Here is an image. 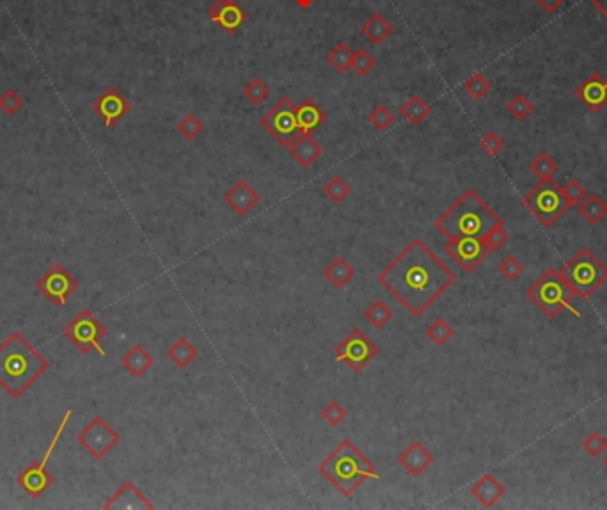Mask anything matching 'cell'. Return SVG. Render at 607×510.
<instances>
[{
	"label": "cell",
	"instance_id": "cell-38",
	"mask_svg": "<svg viewBox=\"0 0 607 510\" xmlns=\"http://www.w3.org/2000/svg\"><path fill=\"white\" fill-rule=\"evenodd\" d=\"M368 121L373 128H377V130L384 132L394 125L396 116L392 114L391 108L385 107V105H377V107L371 111V114L368 116Z\"/></svg>",
	"mask_w": 607,
	"mask_h": 510
},
{
	"label": "cell",
	"instance_id": "cell-12",
	"mask_svg": "<svg viewBox=\"0 0 607 510\" xmlns=\"http://www.w3.org/2000/svg\"><path fill=\"white\" fill-rule=\"evenodd\" d=\"M77 441L94 459L101 460L105 455H108V452H110L112 448L117 446V443L121 441V436L117 430L108 425L103 416L98 414V416L92 418L87 427H84V429L78 432Z\"/></svg>",
	"mask_w": 607,
	"mask_h": 510
},
{
	"label": "cell",
	"instance_id": "cell-6",
	"mask_svg": "<svg viewBox=\"0 0 607 510\" xmlns=\"http://www.w3.org/2000/svg\"><path fill=\"white\" fill-rule=\"evenodd\" d=\"M559 272H562L563 279L569 283L573 295L579 297L580 301H586L590 295L595 294L607 279V269L586 248L579 249Z\"/></svg>",
	"mask_w": 607,
	"mask_h": 510
},
{
	"label": "cell",
	"instance_id": "cell-34",
	"mask_svg": "<svg viewBox=\"0 0 607 510\" xmlns=\"http://www.w3.org/2000/svg\"><path fill=\"white\" fill-rule=\"evenodd\" d=\"M322 192L323 196H325L327 199H331L332 203H343L346 197L350 196L352 189H350V183L346 182L345 178H341V176H332V178L323 185Z\"/></svg>",
	"mask_w": 607,
	"mask_h": 510
},
{
	"label": "cell",
	"instance_id": "cell-35",
	"mask_svg": "<svg viewBox=\"0 0 607 510\" xmlns=\"http://www.w3.org/2000/svg\"><path fill=\"white\" fill-rule=\"evenodd\" d=\"M529 171L538 180H549V178H552L554 173L557 171V164H556V160L550 157V155L540 153V155H536L533 160H531Z\"/></svg>",
	"mask_w": 607,
	"mask_h": 510
},
{
	"label": "cell",
	"instance_id": "cell-45",
	"mask_svg": "<svg viewBox=\"0 0 607 510\" xmlns=\"http://www.w3.org/2000/svg\"><path fill=\"white\" fill-rule=\"evenodd\" d=\"M322 418L331 427H338L345 421L346 409L338 402V400H331V402L327 404V406L322 409Z\"/></svg>",
	"mask_w": 607,
	"mask_h": 510
},
{
	"label": "cell",
	"instance_id": "cell-10",
	"mask_svg": "<svg viewBox=\"0 0 607 510\" xmlns=\"http://www.w3.org/2000/svg\"><path fill=\"white\" fill-rule=\"evenodd\" d=\"M64 337L68 338L82 354L97 350L100 356H105L101 340L107 337V327L101 324L89 309H82L80 313L64 327Z\"/></svg>",
	"mask_w": 607,
	"mask_h": 510
},
{
	"label": "cell",
	"instance_id": "cell-15",
	"mask_svg": "<svg viewBox=\"0 0 607 510\" xmlns=\"http://www.w3.org/2000/svg\"><path fill=\"white\" fill-rule=\"evenodd\" d=\"M92 111L103 120L105 127L112 128L130 113L131 104L120 91L115 90V87H107V90L94 100Z\"/></svg>",
	"mask_w": 607,
	"mask_h": 510
},
{
	"label": "cell",
	"instance_id": "cell-3",
	"mask_svg": "<svg viewBox=\"0 0 607 510\" xmlns=\"http://www.w3.org/2000/svg\"><path fill=\"white\" fill-rule=\"evenodd\" d=\"M503 222L504 220L481 199L476 190L467 189L446 212L437 217L435 228L448 236V240L460 236L483 239L494 226Z\"/></svg>",
	"mask_w": 607,
	"mask_h": 510
},
{
	"label": "cell",
	"instance_id": "cell-27",
	"mask_svg": "<svg viewBox=\"0 0 607 510\" xmlns=\"http://www.w3.org/2000/svg\"><path fill=\"white\" fill-rule=\"evenodd\" d=\"M197 354H199L197 348L194 347L187 338H178V340L167 348V357H169L178 368H181V370L189 368L190 364L197 360Z\"/></svg>",
	"mask_w": 607,
	"mask_h": 510
},
{
	"label": "cell",
	"instance_id": "cell-5",
	"mask_svg": "<svg viewBox=\"0 0 607 510\" xmlns=\"http://www.w3.org/2000/svg\"><path fill=\"white\" fill-rule=\"evenodd\" d=\"M526 295L549 318L557 317L565 309L573 317H580V313L572 304L576 295L570 290L569 283L563 279L562 272L556 271V269H549L547 272H543L542 278L527 288Z\"/></svg>",
	"mask_w": 607,
	"mask_h": 510
},
{
	"label": "cell",
	"instance_id": "cell-30",
	"mask_svg": "<svg viewBox=\"0 0 607 510\" xmlns=\"http://www.w3.org/2000/svg\"><path fill=\"white\" fill-rule=\"evenodd\" d=\"M352 61H354V52L346 43H338L329 54H327V62L334 68L338 73H346L352 68Z\"/></svg>",
	"mask_w": 607,
	"mask_h": 510
},
{
	"label": "cell",
	"instance_id": "cell-18",
	"mask_svg": "<svg viewBox=\"0 0 607 510\" xmlns=\"http://www.w3.org/2000/svg\"><path fill=\"white\" fill-rule=\"evenodd\" d=\"M258 190L254 189L247 180H236L229 190L224 194V201L236 215H247L254 206L259 203Z\"/></svg>",
	"mask_w": 607,
	"mask_h": 510
},
{
	"label": "cell",
	"instance_id": "cell-32",
	"mask_svg": "<svg viewBox=\"0 0 607 510\" xmlns=\"http://www.w3.org/2000/svg\"><path fill=\"white\" fill-rule=\"evenodd\" d=\"M392 315H394L392 309L380 299L369 304L364 311V318L375 329H382L385 324H389V320H392Z\"/></svg>",
	"mask_w": 607,
	"mask_h": 510
},
{
	"label": "cell",
	"instance_id": "cell-43",
	"mask_svg": "<svg viewBox=\"0 0 607 510\" xmlns=\"http://www.w3.org/2000/svg\"><path fill=\"white\" fill-rule=\"evenodd\" d=\"M524 265L517 256H506L503 262L499 263V274L503 276L506 281H517L522 276Z\"/></svg>",
	"mask_w": 607,
	"mask_h": 510
},
{
	"label": "cell",
	"instance_id": "cell-46",
	"mask_svg": "<svg viewBox=\"0 0 607 510\" xmlns=\"http://www.w3.org/2000/svg\"><path fill=\"white\" fill-rule=\"evenodd\" d=\"M504 146H506V143H504L503 137L497 136L496 132H487L480 141V148L488 157H497Z\"/></svg>",
	"mask_w": 607,
	"mask_h": 510
},
{
	"label": "cell",
	"instance_id": "cell-42",
	"mask_svg": "<svg viewBox=\"0 0 607 510\" xmlns=\"http://www.w3.org/2000/svg\"><path fill=\"white\" fill-rule=\"evenodd\" d=\"M508 239H510V233H508V229L504 228V222H503V225L494 226V228L483 236V243L485 248L488 249V253H492L503 248L504 243L508 242Z\"/></svg>",
	"mask_w": 607,
	"mask_h": 510
},
{
	"label": "cell",
	"instance_id": "cell-36",
	"mask_svg": "<svg viewBox=\"0 0 607 510\" xmlns=\"http://www.w3.org/2000/svg\"><path fill=\"white\" fill-rule=\"evenodd\" d=\"M506 111L510 113V116L517 121H524L534 113V104L526 97V94L519 93L511 98L506 105Z\"/></svg>",
	"mask_w": 607,
	"mask_h": 510
},
{
	"label": "cell",
	"instance_id": "cell-39",
	"mask_svg": "<svg viewBox=\"0 0 607 510\" xmlns=\"http://www.w3.org/2000/svg\"><path fill=\"white\" fill-rule=\"evenodd\" d=\"M203 121H201L196 114H187V116L178 123V132H180L187 141H196L197 137L203 134Z\"/></svg>",
	"mask_w": 607,
	"mask_h": 510
},
{
	"label": "cell",
	"instance_id": "cell-23",
	"mask_svg": "<svg viewBox=\"0 0 607 510\" xmlns=\"http://www.w3.org/2000/svg\"><path fill=\"white\" fill-rule=\"evenodd\" d=\"M121 364H123V368L128 374L138 379V377H144V375L153 368L155 357L151 356L143 345L135 343L134 347L121 357Z\"/></svg>",
	"mask_w": 607,
	"mask_h": 510
},
{
	"label": "cell",
	"instance_id": "cell-22",
	"mask_svg": "<svg viewBox=\"0 0 607 510\" xmlns=\"http://www.w3.org/2000/svg\"><path fill=\"white\" fill-rule=\"evenodd\" d=\"M288 150L293 159H295L300 166L306 167V169L311 167L323 155L322 144H318L313 139V134H300Z\"/></svg>",
	"mask_w": 607,
	"mask_h": 510
},
{
	"label": "cell",
	"instance_id": "cell-51",
	"mask_svg": "<svg viewBox=\"0 0 607 510\" xmlns=\"http://www.w3.org/2000/svg\"><path fill=\"white\" fill-rule=\"evenodd\" d=\"M604 466H606V468H607V455H606V459H604Z\"/></svg>",
	"mask_w": 607,
	"mask_h": 510
},
{
	"label": "cell",
	"instance_id": "cell-24",
	"mask_svg": "<svg viewBox=\"0 0 607 510\" xmlns=\"http://www.w3.org/2000/svg\"><path fill=\"white\" fill-rule=\"evenodd\" d=\"M297 121H299L300 134H313L325 123L327 113L323 108H320L315 101L306 98L302 104L297 105Z\"/></svg>",
	"mask_w": 607,
	"mask_h": 510
},
{
	"label": "cell",
	"instance_id": "cell-2",
	"mask_svg": "<svg viewBox=\"0 0 607 510\" xmlns=\"http://www.w3.org/2000/svg\"><path fill=\"white\" fill-rule=\"evenodd\" d=\"M48 367L50 363L20 332H11L0 345V386L13 398L22 397Z\"/></svg>",
	"mask_w": 607,
	"mask_h": 510
},
{
	"label": "cell",
	"instance_id": "cell-29",
	"mask_svg": "<svg viewBox=\"0 0 607 510\" xmlns=\"http://www.w3.org/2000/svg\"><path fill=\"white\" fill-rule=\"evenodd\" d=\"M577 206H579L580 217L588 220L590 225H599L607 217V203L599 194H588L585 201Z\"/></svg>",
	"mask_w": 607,
	"mask_h": 510
},
{
	"label": "cell",
	"instance_id": "cell-20",
	"mask_svg": "<svg viewBox=\"0 0 607 510\" xmlns=\"http://www.w3.org/2000/svg\"><path fill=\"white\" fill-rule=\"evenodd\" d=\"M435 457L431 455V452H428L424 448V445L421 441H412L410 445L404 450V452L398 455V462L404 466V469H407L412 476H421L431 464H434Z\"/></svg>",
	"mask_w": 607,
	"mask_h": 510
},
{
	"label": "cell",
	"instance_id": "cell-8",
	"mask_svg": "<svg viewBox=\"0 0 607 510\" xmlns=\"http://www.w3.org/2000/svg\"><path fill=\"white\" fill-rule=\"evenodd\" d=\"M378 345L364 331L354 327L336 345L334 356L338 363L346 364L352 371H362L378 356Z\"/></svg>",
	"mask_w": 607,
	"mask_h": 510
},
{
	"label": "cell",
	"instance_id": "cell-41",
	"mask_svg": "<svg viewBox=\"0 0 607 510\" xmlns=\"http://www.w3.org/2000/svg\"><path fill=\"white\" fill-rule=\"evenodd\" d=\"M562 189H563V194H565V197H566V201H569L570 208H572V206L580 205V203L586 199V196H588V190H586V187L583 185V183H580V180H577V178L569 180V182H566V185H562Z\"/></svg>",
	"mask_w": 607,
	"mask_h": 510
},
{
	"label": "cell",
	"instance_id": "cell-9",
	"mask_svg": "<svg viewBox=\"0 0 607 510\" xmlns=\"http://www.w3.org/2000/svg\"><path fill=\"white\" fill-rule=\"evenodd\" d=\"M71 414H73V411L71 409L66 411L64 418L61 420V423H59L54 437H52L50 445H48V448H46L45 457H43L41 460H34V462L29 464L27 468L23 469V472L18 475V479H16L18 480L20 487H22L23 491H27L29 495L32 496V498H38V496H41L43 493H45L46 489H48V487L54 483V476L46 472V462L50 460L52 453H54L55 446H57L59 439H61L62 432H64V427L68 425V421L71 420Z\"/></svg>",
	"mask_w": 607,
	"mask_h": 510
},
{
	"label": "cell",
	"instance_id": "cell-44",
	"mask_svg": "<svg viewBox=\"0 0 607 510\" xmlns=\"http://www.w3.org/2000/svg\"><path fill=\"white\" fill-rule=\"evenodd\" d=\"M583 448H585V452L590 453L592 457L602 455V453H606L607 450V437L602 436L599 430L590 432L588 436H586V439L583 441Z\"/></svg>",
	"mask_w": 607,
	"mask_h": 510
},
{
	"label": "cell",
	"instance_id": "cell-19",
	"mask_svg": "<svg viewBox=\"0 0 607 510\" xmlns=\"http://www.w3.org/2000/svg\"><path fill=\"white\" fill-rule=\"evenodd\" d=\"M576 94L592 113H600L607 105V80L600 73H592L577 87Z\"/></svg>",
	"mask_w": 607,
	"mask_h": 510
},
{
	"label": "cell",
	"instance_id": "cell-26",
	"mask_svg": "<svg viewBox=\"0 0 607 510\" xmlns=\"http://www.w3.org/2000/svg\"><path fill=\"white\" fill-rule=\"evenodd\" d=\"M361 31L369 41L375 43V45H382V43L394 32V27H392V24L384 15L375 13V15L369 16L364 24H362Z\"/></svg>",
	"mask_w": 607,
	"mask_h": 510
},
{
	"label": "cell",
	"instance_id": "cell-11",
	"mask_svg": "<svg viewBox=\"0 0 607 510\" xmlns=\"http://www.w3.org/2000/svg\"><path fill=\"white\" fill-rule=\"evenodd\" d=\"M262 127L270 136L281 144L290 148L293 141L300 136L299 121H297V105L288 97L281 98L269 113L263 116Z\"/></svg>",
	"mask_w": 607,
	"mask_h": 510
},
{
	"label": "cell",
	"instance_id": "cell-47",
	"mask_svg": "<svg viewBox=\"0 0 607 510\" xmlns=\"http://www.w3.org/2000/svg\"><path fill=\"white\" fill-rule=\"evenodd\" d=\"M23 107V98L20 97L16 91L6 90L4 93L0 94V111L6 113L8 116H13Z\"/></svg>",
	"mask_w": 607,
	"mask_h": 510
},
{
	"label": "cell",
	"instance_id": "cell-28",
	"mask_svg": "<svg viewBox=\"0 0 607 510\" xmlns=\"http://www.w3.org/2000/svg\"><path fill=\"white\" fill-rule=\"evenodd\" d=\"M400 113L412 127H419L431 114V107L421 97H410L400 107Z\"/></svg>",
	"mask_w": 607,
	"mask_h": 510
},
{
	"label": "cell",
	"instance_id": "cell-1",
	"mask_svg": "<svg viewBox=\"0 0 607 510\" xmlns=\"http://www.w3.org/2000/svg\"><path fill=\"white\" fill-rule=\"evenodd\" d=\"M457 281V274L423 239H414L378 274V283L391 292L412 317H423Z\"/></svg>",
	"mask_w": 607,
	"mask_h": 510
},
{
	"label": "cell",
	"instance_id": "cell-21",
	"mask_svg": "<svg viewBox=\"0 0 607 510\" xmlns=\"http://www.w3.org/2000/svg\"><path fill=\"white\" fill-rule=\"evenodd\" d=\"M471 495L481 503V507L492 509V507L506 495V487H504L492 473H485L483 476H480V479L473 483Z\"/></svg>",
	"mask_w": 607,
	"mask_h": 510
},
{
	"label": "cell",
	"instance_id": "cell-37",
	"mask_svg": "<svg viewBox=\"0 0 607 510\" xmlns=\"http://www.w3.org/2000/svg\"><path fill=\"white\" fill-rule=\"evenodd\" d=\"M243 97L252 105H262L263 101L270 97V87L262 78H250V80L243 85Z\"/></svg>",
	"mask_w": 607,
	"mask_h": 510
},
{
	"label": "cell",
	"instance_id": "cell-49",
	"mask_svg": "<svg viewBox=\"0 0 607 510\" xmlns=\"http://www.w3.org/2000/svg\"><path fill=\"white\" fill-rule=\"evenodd\" d=\"M592 6L607 20V0H592Z\"/></svg>",
	"mask_w": 607,
	"mask_h": 510
},
{
	"label": "cell",
	"instance_id": "cell-17",
	"mask_svg": "<svg viewBox=\"0 0 607 510\" xmlns=\"http://www.w3.org/2000/svg\"><path fill=\"white\" fill-rule=\"evenodd\" d=\"M103 509H117V510H153L155 503H151L146 496L141 493L135 483L124 482L123 486L103 503Z\"/></svg>",
	"mask_w": 607,
	"mask_h": 510
},
{
	"label": "cell",
	"instance_id": "cell-13",
	"mask_svg": "<svg viewBox=\"0 0 607 510\" xmlns=\"http://www.w3.org/2000/svg\"><path fill=\"white\" fill-rule=\"evenodd\" d=\"M36 286L52 304L64 306L69 295L78 288V281L61 263H55L38 279Z\"/></svg>",
	"mask_w": 607,
	"mask_h": 510
},
{
	"label": "cell",
	"instance_id": "cell-16",
	"mask_svg": "<svg viewBox=\"0 0 607 510\" xmlns=\"http://www.w3.org/2000/svg\"><path fill=\"white\" fill-rule=\"evenodd\" d=\"M208 15L226 34H235L247 22V13L236 0H213V4L208 8Z\"/></svg>",
	"mask_w": 607,
	"mask_h": 510
},
{
	"label": "cell",
	"instance_id": "cell-4",
	"mask_svg": "<svg viewBox=\"0 0 607 510\" xmlns=\"http://www.w3.org/2000/svg\"><path fill=\"white\" fill-rule=\"evenodd\" d=\"M318 472L346 498L354 495L368 480L380 479L377 466L354 445L352 439H343L334 452L320 462Z\"/></svg>",
	"mask_w": 607,
	"mask_h": 510
},
{
	"label": "cell",
	"instance_id": "cell-33",
	"mask_svg": "<svg viewBox=\"0 0 607 510\" xmlns=\"http://www.w3.org/2000/svg\"><path fill=\"white\" fill-rule=\"evenodd\" d=\"M490 90H492V84H490V80H488L483 73H480V71L473 73L464 82V91L469 94L473 100H483V98L490 93Z\"/></svg>",
	"mask_w": 607,
	"mask_h": 510
},
{
	"label": "cell",
	"instance_id": "cell-48",
	"mask_svg": "<svg viewBox=\"0 0 607 510\" xmlns=\"http://www.w3.org/2000/svg\"><path fill=\"white\" fill-rule=\"evenodd\" d=\"M534 2H536V4H538L540 8L543 9V11L549 13V15H552V13H556L557 9L565 4L566 0H534Z\"/></svg>",
	"mask_w": 607,
	"mask_h": 510
},
{
	"label": "cell",
	"instance_id": "cell-7",
	"mask_svg": "<svg viewBox=\"0 0 607 510\" xmlns=\"http://www.w3.org/2000/svg\"><path fill=\"white\" fill-rule=\"evenodd\" d=\"M522 205L533 213L534 219L538 220L543 228H552L570 210L562 185L552 178L540 180L538 185H534L524 196Z\"/></svg>",
	"mask_w": 607,
	"mask_h": 510
},
{
	"label": "cell",
	"instance_id": "cell-50",
	"mask_svg": "<svg viewBox=\"0 0 607 510\" xmlns=\"http://www.w3.org/2000/svg\"><path fill=\"white\" fill-rule=\"evenodd\" d=\"M313 2H315V0H295V4L302 9H308Z\"/></svg>",
	"mask_w": 607,
	"mask_h": 510
},
{
	"label": "cell",
	"instance_id": "cell-40",
	"mask_svg": "<svg viewBox=\"0 0 607 510\" xmlns=\"http://www.w3.org/2000/svg\"><path fill=\"white\" fill-rule=\"evenodd\" d=\"M375 66H377V61H375V57H373L366 48H361V50L354 52L352 70L355 71L357 77H366V75H369Z\"/></svg>",
	"mask_w": 607,
	"mask_h": 510
},
{
	"label": "cell",
	"instance_id": "cell-25",
	"mask_svg": "<svg viewBox=\"0 0 607 510\" xmlns=\"http://www.w3.org/2000/svg\"><path fill=\"white\" fill-rule=\"evenodd\" d=\"M355 274H357V271H355L343 256H336V258L327 265L325 271H323V276H325L327 281L331 283L334 288H338V290L345 288V286L355 278Z\"/></svg>",
	"mask_w": 607,
	"mask_h": 510
},
{
	"label": "cell",
	"instance_id": "cell-31",
	"mask_svg": "<svg viewBox=\"0 0 607 510\" xmlns=\"http://www.w3.org/2000/svg\"><path fill=\"white\" fill-rule=\"evenodd\" d=\"M427 337L431 343H435L437 347H442V345H446L448 341L455 337V327L448 320L438 317L427 327Z\"/></svg>",
	"mask_w": 607,
	"mask_h": 510
},
{
	"label": "cell",
	"instance_id": "cell-14",
	"mask_svg": "<svg viewBox=\"0 0 607 510\" xmlns=\"http://www.w3.org/2000/svg\"><path fill=\"white\" fill-rule=\"evenodd\" d=\"M446 251L465 272H474V269L490 255L485 248L483 239H478V236L450 239L446 243Z\"/></svg>",
	"mask_w": 607,
	"mask_h": 510
}]
</instances>
